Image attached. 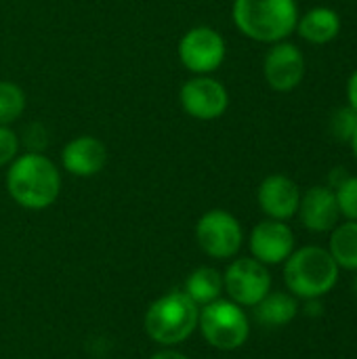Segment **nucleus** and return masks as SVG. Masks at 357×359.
<instances>
[{
	"mask_svg": "<svg viewBox=\"0 0 357 359\" xmlns=\"http://www.w3.org/2000/svg\"><path fill=\"white\" fill-rule=\"evenodd\" d=\"M257 202L267 219L288 221L299 212L301 189L286 175H269L261 181L257 191Z\"/></svg>",
	"mask_w": 357,
	"mask_h": 359,
	"instance_id": "obj_12",
	"label": "nucleus"
},
{
	"mask_svg": "<svg viewBox=\"0 0 357 359\" xmlns=\"http://www.w3.org/2000/svg\"><path fill=\"white\" fill-rule=\"evenodd\" d=\"M179 101L185 114L196 120H217L229 107V93L227 88L210 78V76H196L187 80L179 90Z\"/></svg>",
	"mask_w": 357,
	"mask_h": 359,
	"instance_id": "obj_9",
	"label": "nucleus"
},
{
	"mask_svg": "<svg viewBox=\"0 0 357 359\" xmlns=\"http://www.w3.org/2000/svg\"><path fill=\"white\" fill-rule=\"evenodd\" d=\"M23 135H25V145L29 147V151H42L46 147V133L40 124H29Z\"/></svg>",
	"mask_w": 357,
	"mask_h": 359,
	"instance_id": "obj_23",
	"label": "nucleus"
},
{
	"mask_svg": "<svg viewBox=\"0 0 357 359\" xmlns=\"http://www.w3.org/2000/svg\"><path fill=\"white\" fill-rule=\"evenodd\" d=\"M341 269L328 248L303 246L284 261V284L299 301L322 299L339 282Z\"/></svg>",
	"mask_w": 357,
	"mask_h": 359,
	"instance_id": "obj_3",
	"label": "nucleus"
},
{
	"mask_svg": "<svg viewBox=\"0 0 357 359\" xmlns=\"http://www.w3.org/2000/svg\"><path fill=\"white\" fill-rule=\"evenodd\" d=\"M149 359H189V358H187V355H183L181 351H175V349L166 347V349H162V351L154 353Z\"/></svg>",
	"mask_w": 357,
	"mask_h": 359,
	"instance_id": "obj_26",
	"label": "nucleus"
},
{
	"mask_svg": "<svg viewBox=\"0 0 357 359\" xmlns=\"http://www.w3.org/2000/svg\"><path fill=\"white\" fill-rule=\"evenodd\" d=\"M335 198H337L341 217H345L347 221H357V177L347 175L335 187Z\"/></svg>",
	"mask_w": 357,
	"mask_h": 359,
	"instance_id": "obj_20",
	"label": "nucleus"
},
{
	"mask_svg": "<svg viewBox=\"0 0 357 359\" xmlns=\"http://www.w3.org/2000/svg\"><path fill=\"white\" fill-rule=\"evenodd\" d=\"M263 76L267 84L278 93L295 90L305 76V57L292 42H276L263 61Z\"/></svg>",
	"mask_w": 357,
	"mask_h": 359,
	"instance_id": "obj_10",
	"label": "nucleus"
},
{
	"mask_svg": "<svg viewBox=\"0 0 357 359\" xmlns=\"http://www.w3.org/2000/svg\"><path fill=\"white\" fill-rule=\"evenodd\" d=\"M25 109V93L11 80H0V126L13 124Z\"/></svg>",
	"mask_w": 357,
	"mask_h": 359,
	"instance_id": "obj_19",
	"label": "nucleus"
},
{
	"mask_svg": "<svg viewBox=\"0 0 357 359\" xmlns=\"http://www.w3.org/2000/svg\"><path fill=\"white\" fill-rule=\"evenodd\" d=\"M198 320L200 307L183 290H170L149 305L143 324L156 345L175 347L196 332Z\"/></svg>",
	"mask_w": 357,
	"mask_h": 359,
	"instance_id": "obj_4",
	"label": "nucleus"
},
{
	"mask_svg": "<svg viewBox=\"0 0 357 359\" xmlns=\"http://www.w3.org/2000/svg\"><path fill=\"white\" fill-rule=\"evenodd\" d=\"M349 145H351V149H353V156L357 158V128L353 130V135H351V139H349Z\"/></svg>",
	"mask_w": 357,
	"mask_h": 359,
	"instance_id": "obj_27",
	"label": "nucleus"
},
{
	"mask_svg": "<svg viewBox=\"0 0 357 359\" xmlns=\"http://www.w3.org/2000/svg\"><path fill=\"white\" fill-rule=\"evenodd\" d=\"M297 32L303 40L311 44H328L341 32V17L335 8L316 6L309 8L303 17H299Z\"/></svg>",
	"mask_w": 357,
	"mask_h": 359,
	"instance_id": "obj_15",
	"label": "nucleus"
},
{
	"mask_svg": "<svg viewBox=\"0 0 357 359\" xmlns=\"http://www.w3.org/2000/svg\"><path fill=\"white\" fill-rule=\"evenodd\" d=\"M177 50L185 69L198 76H208L210 72L219 69L225 61L227 46L217 29L208 25H198L183 34Z\"/></svg>",
	"mask_w": 357,
	"mask_h": 359,
	"instance_id": "obj_8",
	"label": "nucleus"
},
{
	"mask_svg": "<svg viewBox=\"0 0 357 359\" xmlns=\"http://www.w3.org/2000/svg\"><path fill=\"white\" fill-rule=\"evenodd\" d=\"M322 311H324L322 299H307V301H305V316H309V318H320Z\"/></svg>",
	"mask_w": 357,
	"mask_h": 359,
	"instance_id": "obj_24",
	"label": "nucleus"
},
{
	"mask_svg": "<svg viewBox=\"0 0 357 359\" xmlns=\"http://www.w3.org/2000/svg\"><path fill=\"white\" fill-rule=\"evenodd\" d=\"M231 17L246 38L276 44L297 29L301 15L297 0H234Z\"/></svg>",
	"mask_w": 357,
	"mask_h": 359,
	"instance_id": "obj_2",
	"label": "nucleus"
},
{
	"mask_svg": "<svg viewBox=\"0 0 357 359\" xmlns=\"http://www.w3.org/2000/svg\"><path fill=\"white\" fill-rule=\"evenodd\" d=\"M6 189L21 208L44 210L59 198L61 175L50 158L40 151H27L8 164Z\"/></svg>",
	"mask_w": 357,
	"mask_h": 359,
	"instance_id": "obj_1",
	"label": "nucleus"
},
{
	"mask_svg": "<svg viewBox=\"0 0 357 359\" xmlns=\"http://www.w3.org/2000/svg\"><path fill=\"white\" fill-rule=\"evenodd\" d=\"M328 252L339 269L357 271V221H345L332 229Z\"/></svg>",
	"mask_w": 357,
	"mask_h": 359,
	"instance_id": "obj_18",
	"label": "nucleus"
},
{
	"mask_svg": "<svg viewBox=\"0 0 357 359\" xmlns=\"http://www.w3.org/2000/svg\"><path fill=\"white\" fill-rule=\"evenodd\" d=\"M250 252L252 259H257L263 265H280L284 263L297 248V240L292 229L286 225V221L265 219L250 231Z\"/></svg>",
	"mask_w": 357,
	"mask_h": 359,
	"instance_id": "obj_11",
	"label": "nucleus"
},
{
	"mask_svg": "<svg viewBox=\"0 0 357 359\" xmlns=\"http://www.w3.org/2000/svg\"><path fill=\"white\" fill-rule=\"evenodd\" d=\"M196 242L204 255L210 259H234L244 242V231L240 221L221 208L204 212L196 223Z\"/></svg>",
	"mask_w": 357,
	"mask_h": 359,
	"instance_id": "obj_6",
	"label": "nucleus"
},
{
	"mask_svg": "<svg viewBox=\"0 0 357 359\" xmlns=\"http://www.w3.org/2000/svg\"><path fill=\"white\" fill-rule=\"evenodd\" d=\"M299 299L290 292H269L255 305V318L265 328H282L299 316Z\"/></svg>",
	"mask_w": 357,
	"mask_h": 359,
	"instance_id": "obj_16",
	"label": "nucleus"
},
{
	"mask_svg": "<svg viewBox=\"0 0 357 359\" xmlns=\"http://www.w3.org/2000/svg\"><path fill=\"white\" fill-rule=\"evenodd\" d=\"M183 292L198 307H206V305L215 303L217 299H221V292H223V276L215 267H198L196 271H191L187 276L185 286H183Z\"/></svg>",
	"mask_w": 357,
	"mask_h": 359,
	"instance_id": "obj_17",
	"label": "nucleus"
},
{
	"mask_svg": "<svg viewBox=\"0 0 357 359\" xmlns=\"http://www.w3.org/2000/svg\"><path fill=\"white\" fill-rule=\"evenodd\" d=\"M353 294L357 297V271H356V280H353Z\"/></svg>",
	"mask_w": 357,
	"mask_h": 359,
	"instance_id": "obj_28",
	"label": "nucleus"
},
{
	"mask_svg": "<svg viewBox=\"0 0 357 359\" xmlns=\"http://www.w3.org/2000/svg\"><path fill=\"white\" fill-rule=\"evenodd\" d=\"M299 219L305 229L314 233H328L339 225L341 212L339 204L335 198L332 187H311L305 194H301V204H299Z\"/></svg>",
	"mask_w": 357,
	"mask_h": 359,
	"instance_id": "obj_13",
	"label": "nucleus"
},
{
	"mask_svg": "<svg viewBox=\"0 0 357 359\" xmlns=\"http://www.w3.org/2000/svg\"><path fill=\"white\" fill-rule=\"evenodd\" d=\"M347 99H349V107L357 111V69L347 82Z\"/></svg>",
	"mask_w": 357,
	"mask_h": 359,
	"instance_id": "obj_25",
	"label": "nucleus"
},
{
	"mask_svg": "<svg viewBox=\"0 0 357 359\" xmlns=\"http://www.w3.org/2000/svg\"><path fill=\"white\" fill-rule=\"evenodd\" d=\"M19 151V137L8 126H0V166L11 164Z\"/></svg>",
	"mask_w": 357,
	"mask_h": 359,
	"instance_id": "obj_22",
	"label": "nucleus"
},
{
	"mask_svg": "<svg viewBox=\"0 0 357 359\" xmlns=\"http://www.w3.org/2000/svg\"><path fill=\"white\" fill-rule=\"evenodd\" d=\"M223 290L236 305L255 307L271 292V273L252 257L236 259L223 273Z\"/></svg>",
	"mask_w": 357,
	"mask_h": 359,
	"instance_id": "obj_7",
	"label": "nucleus"
},
{
	"mask_svg": "<svg viewBox=\"0 0 357 359\" xmlns=\"http://www.w3.org/2000/svg\"><path fill=\"white\" fill-rule=\"evenodd\" d=\"M330 128H332V135L343 141V143H349L353 130L357 128V111L351 107H341L332 114L330 118Z\"/></svg>",
	"mask_w": 357,
	"mask_h": 359,
	"instance_id": "obj_21",
	"label": "nucleus"
},
{
	"mask_svg": "<svg viewBox=\"0 0 357 359\" xmlns=\"http://www.w3.org/2000/svg\"><path fill=\"white\" fill-rule=\"evenodd\" d=\"M198 328L204 341L219 351H236L250 337V322L244 307L225 299H217L200 309Z\"/></svg>",
	"mask_w": 357,
	"mask_h": 359,
	"instance_id": "obj_5",
	"label": "nucleus"
},
{
	"mask_svg": "<svg viewBox=\"0 0 357 359\" xmlns=\"http://www.w3.org/2000/svg\"><path fill=\"white\" fill-rule=\"evenodd\" d=\"M107 162V149L103 141L90 135L72 139L61 151L63 168L74 177H95Z\"/></svg>",
	"mask_w": 357,
	"mask_h": 359,
	"instance_id": "obj_14",
	"label": "nucleus"
}]
</instances>
